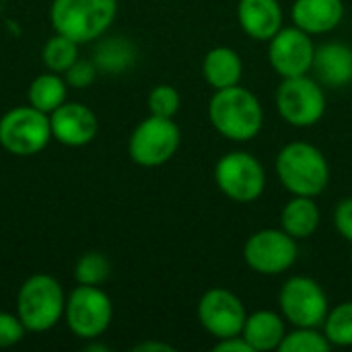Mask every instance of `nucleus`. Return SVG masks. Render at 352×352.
Segmentation results:
<instances>
[{
  "label": "nucleus",
  "mask_w": 352,
  "mask_h": 352,
  "mask_svg": "<svg viewBox=\"0 0 352 352\" xmlns=\"http://www.w3.org/2000/svg\"><path fill=\"white\" fill-rule=\"evenodd\" d=\"M208 120L223 138L245 144L258 138L264 128V105L260 97L243 85L219 89L208 101Z\"/></svg>",
  "instance_id": "1"
},
{
  "label": "nucleus",
  "mask_w": 352,
  "mask_h": 352,
  "mask_svg": "<svg viewBox=\"0 0 352 352\" xmlns=\"http://www.w3.org/2000/svg\"><path fill=\"white\" fill-rule=\"evenodd\" d=\"M274 173L291 196H322L332 179L330 161L320 146L307 140L287 142L274 159Z\"/></svg>",
  "instance_id": "2"
},
{
  "label": "nucleus",
  "mask_w": 352,
  "mask_h": 352,
  "mask_svg": "<svg viewBox=\"0 0 352 352\" xmlns=\"http://www.w3.org/2000/svg\"><path fill=\"white\" fill-rule=\"evenodd\" d=\"M116 14L118 0H54L50 10L54 31L76 43L99 39Z\"/></svg>",
  "instance_id": "3"
},
{
  "label": "nucleus",
  "mask_w": 352,
  "mask_h": 352,
  "mask_svg": "<svg viewBox=\"0 0 352 352\" xmlns=\"http://www.w3.org/2000/svg\"><path fill=\"white\" fill-rule=\"evenodd\" d=\"M219 192L237 204H252L262 198L268 186V173L264 163L250 151H229L217 163L212 171Z\"/></svg>",
  "instance_id": "4"
},
{
  "label": "nucleus",
  "mask_w": 352,
  "mask_h": 352,
  "mask_svg": "<svg viewBox=\"0 0 352 352\" xmlns=\"http://www.w3.org/2000/svg\"><path fill=\"white\" fill-rule=\"evenodd\" d=\"M274 105L285 124L307 130L318 126L328 109V97L324 85L309 74L280 78L274 95Z\"/></svg>",
  "instance_id": "5"
},
{
  "label": "nucleus",
  "mask_w": 352,
  "mask_h": 352,
  "mask_svg": "<svg viewBox=\"0 0 352 352\" xmlns=\"http://www.w3.org/2000/svg\"><path fill=\"white\" fill-rule=\"evenodd\" d=\"M66 299L60 283L47 274L29 276L19 289L16 316L29 332H47L64 316Z\"/></svg>",
  "instance_id": "6"
},
{
  "label": "nucleus",
  "mask_w": 352,
  "mask_h": 352,
  "mask_svg": "<svg viewBox=\"0 0 352 352\" xmlns=\"http://www.w3.org/2000/svg\"><path fill=\"white\" fill-rule=\"evenodd\" d=\"M278 311L293 328H322L330 311V297L320 280L295 274L278 291Z\"/></svg>",
  "instance_id": "7"
},
{
  "label": "nucleus",
  "mask_w": 352,
  "mask_h": 352,
  "mask_svg": "<svg viewBox=\"0 0 352 352\" xmlns=\"http://www.w3.org/2000/svg\"><path fill=\"white\" fill-rule=\"evenodd\" d=\"M241 256L254 274L280 276L297 264L299 241L280 227H266L245 239Z\"/></svg>",
  "instance_id": "8"
},
{
  "label": "nucleus",
  "mask_w": 352,
  "mask_h": 352,
  "mask_svg": "<svg viewBox=\"0 0 352 352\" xmlns=\"http://www.w3.org/2000/svg\"><path fill=\"white\" fill-rule=\"evenodd\" d=\"M182 144V130L173 118L148 116L130 134L128 155L140 167H161L171 161Z\"/></svg>",
  "instance_id": "9"
},
{
  "label": "nucleus",
  "mask_w": 352,
  "mask_h": 352,
  "mask_svg": "<svg viewBox=\"0 0 352 352\" xmlns=\"http://www.w3.org/2000/svg\"><path fill=\"white\" fill-rule=\"evenodd\" d=\"M52 138L50 116L33 105L14 107L0 118V144L16 157L41 153Z\"/></svg>",
  "instance_id": "10"
},
{
  "label": "nucleus",
  "mask_w": 352,
  "mask_h": 352,
  "mask_svg": "<svg viewBox=\"0 0 352 352\" xmlns=\"http://www.w3.org/2000/svg\"><path fill=\"white\" fill-rule=\"evenodd\" d=\"M64 318L74 336L97 340L111 324L113 305L99 287L80 285L66 299Z\"/></svg>",
  "instance_id": "11"
},
{
  "label": "nucleus",
  "mask_w": 352,
  "mask_h": 352,
  "mask_svg": "<svg viewBox=\"0 0 352 352\" xmlns=\"http://www.w3.org/2000/svg\"><path fill=\"white\" fill-rule=\"evenodd\" d=\"M196 316L200 326L214 338H227L237 336L243 330L248 309L239 295L225 287H212L204 291V295L198 301Z\"/></svg>",
  "instance_id": "12"
},
{
  "label": "nucleus",
  "mask_w": 352,
  "mask_h": 352,
  "mask_svg": "<svg viewBox=\"0 0 352 352\" xmlns=\"http://www.w3.org/2000/svg\"><path fill=\"white\" fill-rule=\"evenodd\" d=\"M316 41L297 25L283 27L268 41V64L280 78L309 74L314 68Z\"/></svg>",
  "instance_id": "13"
},
{
  "label": "nucleus",
  "mask_w": 352,
  "mask_h": 352,
  "mask_svg": "<svg viewBox=\"0 0 352 352\" xmlns=\"http://www.w3.org/2000/svg\"><path fill=\"white\" fill-rule=\"evenodd\" d=\"M52 138L66 146H85L93 142L99 130L97 116L82 103H62L50 113Z\"/></svg>",
  "instance_id": "14"
},
{
  "label": "nucleus",
  "mask_w": 352,
  "mask_h": 352,
  "mask_svg": "<svg viewBox=\"0 0 352 352\" xmlns=\"http://www.w3.org/2000/svg\"><path fill=\"white\" fill-rule=\"evenodd\" d=\"M239 29L254 41H270L285 27L280 0H237L235 8Z\"/></svg>",
  "instance_id": "15"
},
{
  "label": "nucleus",
  "mask_w": 352,
  "mask_h": 352,
  "mask_svg": "<svg viewBox=\"0 0 352 352\" xmlns=\"http://www.w3.org/2000/svg\"><path fill=\"white\" fill-rule=\"evenodd\" d=\"M344 19V0H293L291 21L311 37L328 35Z\"/></svg>",
  "instance_id": "16"
},
{
  "label": "nucleus",
  "mask_w": 352,
  "mask_h": 352,
  "mask_svg": "<svg viewBox=\"0 0 352 352\" xmlns=\"http://www.w3.org/2000/svg\"><path fill=\"white\" fill-rule=\"evenodd\" d=\"M314 76L328 89H344L352 82V47L344 41H324L316 47Z\"/></svg>",
  "instance_id": "17"
},
{
  "label": "nucleus",
  "mask_w": 352,
  "mask_h": 352,
  "mask_svg": "<svg viewBox=\"0 0 352 352\" xmlns=\"http://www.w3.org/2000/svg\"><path fill=\"white\" fill-rule=\"evenodd\" d=\"M287 320L274 309H256L248 314L241 336L248 340L254 352L278 351L287 336Z\"/></svg>",
  "instance_id": "18"
},
{
  "label": "nucleus",
  "mask_w": 352,
  "mask_h": 352,
  "mask_svg": "<svg viewBox=\"0 0 352 352\" xmlns=\"http://www.w3.org/2000/svg\"><path fill=\"white\" fill-rule=\"evenodd\" d=\"M202 78L214 91L241 85L243 78L241 54L231 45H217L208 50L202 60Z\"/></svg>",
  "instance_id": "19"
},
{
  "label": "nucleus",
  "mask_w": 352,
  "mask_h": 352,
  "mask_svg": "<svg viewBox=\"0 0 352 352\" xmlns=\"http://www.w3.org/2000/svg\"><path fill=\"white\" fill-rule=\"evenodd\" d=\"M322 225V210L316 198L309 196H291L283 206L278 217V227L285 229L297 241H305L318 233Z\"/></svg>",
  "instance_id": "20"
},
{
  "label": "nucleus",
  "mask_w": 352,
  "mask_h": 352,
  "mask_svg": "<svg viewBox=\"0 0 352 352\" xmlns=\"http://www.w3.org/2000/svg\"><path fill=\"white\" fill-rule=\"evenodd\" d=\"M136 60V47L126 37L103 39L95 50V64L99 70L109 74H120L128 70Z\"/></svg>",
  "instance_id": "21"
},
{
  "label": "nucleus",
  "mask_w": 352,
  "mask_h": 352,
  "mask_svg": "<svg viewBox=\"0 0 352 352\" xmlns=\"http://www.w3.org/2000/svg\"><path fill=\"white\" fill-rule=\"evenodd\" d=\"M66 101V82L58 72H45L37 76L29 87V105L43 113L56 111Z\"/></svg>",
  "instance_id": "22"
},
{
  "label": "nucleus",
  "mask_w": 352,
  "mask_h": 352,
  "mask_svg": "<svg viewBox=\"0 0 352 352\" xmlns=\"http://www.w3.org/2000/svg\"><path fill=\"white\" fill-rule=\"evenodd\" d=\"M322 330L334 349H352V301L330 307Z\"/></svg>",
  "instance_id": "23"
},
{
  "label": "nucleus",
  "mask_w": 352,
  "mask_h": 352,
  "mask_svg": "<svg viewBox=\"0 0 352 352\" xmlns=\"http://www.w3.org/2000/svg\"><path fill=\"white\" fill-rule=\"evenodd\" d=\"M41 60L47 66V70L52 72H66L76 60H78V43L56 33L52 39H47V43L43 45L41 52Z\"/></svg>",
  "instance_id": "24"
},
{
  "label": "nucleus",
  "mask_w": 352,
  "mask_h": 352,
  "mask_svg": "<svg viewBox=\"0 0 352 352\" xmlns=\"http://www.w3.org/2000/svg\"><path fill=\"white\" fill-rule=\"evenodd\" d=\"M332 349L322 328H293L287 332L278 352H328Z\"/></svg>",
  "instance_id": "25"
},
{
  "label": "nucleus",
  "mask_w": 352,
  "mask_h": 352,
  "mask_svg": "<svg viewBox=\"0 0 352 352\" xmlns=\"http://www.w3.org/2000/svg\"><path fill=\"white\" fill-rule=\"evenodd\" d=\"M111 272L109 260L103 254L97 252H89L82 258H78L76 266H74V278L78 285H91V287H99L101 283L107 280Z\"/></svg>",
  "instance_id": "26"
},
{
  "label": "nucleus",
  "mask_w": 352,
  "mask_h": 352,
  "mask_svg": "<svg viewBox=\"0 0 352 352\" xmlns=\"http://www.w3.org/2000/svg\"><path fill=\"white\" fill-rule=\"evenodd\" d=\"M182 107V95L173 85H155L148 93V111L159 118H175Z\"/></svg>",
  "instance_id": "27"
},
{
  "label": "nucleus",
  "mask_w": 352,
  "mask_h": 352,
  "mask_svg": "<svg viewBox=\"0 0 352 352\" xmlns=\"http://www.w3.org/2000/svg\"><path fill=\"white\" fill-rule=\"evenodd\" d=\"M25 332H27V328L19 316L0 311V349H10V346L19 344L23 340Z\"/></svg>",
  "instance_id": "28"
},
{
  "label": "nucleus",
  "mask_w": 352,
  "mask_h": 352,
  "mask_svg": "<svg viewBox=\"0 0 352 352\" xmlns=\"http://www.w3.org/2000/svg\"><path fill=\"white\" fill-rule=\"evenodd\" d=\"M97 64L91 60H76L64 74H66V82L74 89H87L95 82L97 78Z\"/></svg>",
  "instance_id": "29"
},
{
  "label": "nucleus",
  "mask_w": 352,
  "mask_h": 352,
  "mask_svg": "<svg viewBox=\"0 0 352 352\" xmlns=\"http://www.w3.org/2000/svg\"><path fill=\"white\" fill-rule=\"evenodd\" d=\"M332 221H334V229L338 231V235L352 243V196L342 198L336 208H334V214H332Z\"/></svg>",
  "instance_id": "30"
},
{
  "label": "nucleus",
  "mask_w": 352,
  "mask_h": 352,
  "mask_svg": "<svg viewBox=\"0 0 352 352\" xmlns=\"http://www.w3.org/2000/svg\"><path fill=\"white\" fill-rule=\"evenodd\" d=\"M214 352H254L252 346L248 344V340L237 334V336H227V338H221L214 342Z\"/></svg>",
  "instance_id": "31"
},
{
  "label": "nucleus",
  "mask_w": 352,
  "mask_h": 352,
  "mask_svg": "<svg viewBox=\"0 0 352 352\" xmlns=\"http://www.w3.org/2000/svg\"><path fill=\"white\" fill-rule=\"evenodd\" d=\"M175 349L171 344H165V342H142V344H136L134 352H173Z\"/></svg>",
  "instance_id": "32"
},
{
  "label": "nucleus",
  "mask_w": 352,
  "mask_h": 352,
  "mask_svg": "<svg viewBox=\"0 0 352 352\" xmlns=\"http://www.w3.org/2000/svg\"><path fill=\"white\" fill-rule=\"evenodd\" d=\"M351 262H352V243H351Z\"/></svg>",
  "instance_id": "33"
}]
</instances>
